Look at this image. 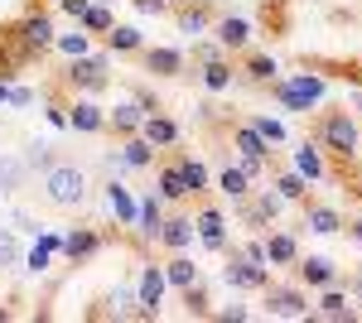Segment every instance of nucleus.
Wrapping results in <instances>:
<instances>
[{
  "label": "nucleus",
  "instance_id": "nucleus-46",
  "mask_svg": "<svg viewBox=\"0 0 362 323\" xmlns=\"http://www.w3.org/2000/svg\"><path fill=\"white\" fill-rule=\"evenodd\" d=\"M353 237H358V242H362V222H353Z\"/></svg>",
  "mask_w": 362,
  "mask_h": 323
},
{
  "label": "nucleus",
  "instance_id": "nucleus-36",
  "mask_svg": "<svg viewBox=\"0 0 362 323\" xmlns=\"http://www.w3.org/2000/svg\"><path fill=\"white\" fill-rule=\"evenodd\" d=\"M295 164H300V174H309V179H319V174H324V164H319V155H314L309 145L295 155Z\"/></svg>",
  "mask_w": 362,
  "mask_h": 323
},
{
  "label": "nucleus",
  "instance_id": "nucleus-18",
  "mask_svg": "<svg viewBox=\"0 0 362 323\" xmlns=\"http://www.w3.org/2000/svg\"><path fill=\"white\" fill-rule=\"evenodd\" d=\"M194 227H198V237H203V246H208V251H223V246H227V237H223V217H218V213H203Z\"/></svg>",
  "mask_w": 362,
  "mask_h": 323
},
{
  "label": "nucleus",
  "instance_id": "nucleus-16",
  "mask_svg": "<svg viewBox=\"0 0 362 323\" xmlns=\"http://www.w3.org/2000/svg\"><path fill=\"white\" fill-rule=\"evenodd\" d=\"M107 121H112L121 135H136V131H140V121H145V107H140V102H121V107H116Z\"/></svg>",
  "mask_w": 362,
  "mask_h": 323
},
{
  "label": "nucleus",
  "instance_id": "nucleus-12",
  "mask_svg": "<svg viewBox=\"0 0 362 323\" xmlns=\"http://www.w3.org/2000/svg\"><path fill=\"white\" fill-rule=\"evenodd\" d=\"M266 261H271V266H290V261H300L295 237H290V232H276V237L266 242Z\"/></svg>",
  "mask_w": 362,
  "mask_h": 323
},
{
  "label": "nucleus",
  "instance_id": "nucleus-32",
  "mask_svg": "<svg viewBox=\"0 0 362 323\" xmlns=\"http://www.w3.org/2000/svg\"><path fill=\"white\" fill-rule=\"evenodd\" d=\"M324 314H329V319H353V309H348V299L338 295V290H329V295H324Z\"/></svg>",
  "mask_w": 362,
  "mask_h": 323
},
{
  "label": "nucleus",
  "instance_id": "nucleus-39",
  "mask_svg": "<svg viewBox=\"0 0 362 323\" xmlns=\"http://www.w3.org/2000/svg\"><path fill=\"white\" fill-rule=\"evenodd\" d=\"M276 189H280V198H305V179L300 174H285Z\"/></svg>",
  "mask_w": 362,
  "mask_h": 323
},
{
  "label": "nucleus",
  "instance_id": "nucleus-26",
  "mask_svg": "<svg viewBox=\"0 0 362 323\" xmlns=\"http://www.w3.org/2000/svg\"><path fill=\"white\" fill-rule=\"evenodd\" d=\"M15 266H25V251H20V242H15V232L0 227V270H15Z\"/></svg>",
  "mask_w": 362,
  "mask_h": 323
},
{
  "label": "nucleus",
  "instance_id": "nucleus-30",
  "mask_svg": "<svg viewBox=\"0 0 362 323\" xmlns=\"http://www.w3.org/2000/svg\"><path fill=\"white\" fill-rule=\"evenodd\" d=\"M218 184H223L227 198H247V174H242V169H223V179H218Z\"/></svg>",
  "mask_w": 362,
  "mask_h": 323
},
{
  "label": "nucleus",
  "instance_id": "nucleus-44",
  "mask_svg": "<svg viewBox=\"0 0 362 323\" xmlns=\"http://www.w3.org/2000/svg\"><path fill=\"white\" fill-rule=\"evenodd\" d=\"M87 5H92V0H63V10H68V15H78V20H83Z\"/></svg>",
  "mask_w": 362,
  "mask_h": 323
},
{
  "label": "nucleus",
  "instance_id": "nucleus-48",
  "mask_svg": "<svg viewBox=\"0 0 362 323\" xmlns=\"http://www.w3.org/2000/svg\"><path fill=\"white\" fill-rule=\"evenodd\" d=\"M358 295H362V275H358Z\"/></svg>",
  "mask_w": 362,
  "mask_h": 323
},
{
  "label": "nucleus",
  "instance_id": "nucleus-22",
  "mask_svg": "<svg viewBox=\"0 0 362 323\" xmlns=\"http://www.w3.org/2000/svg\"><path fill=\"white\" fill-rule=\"evenodd\" d=\"M305 227H309V232H324V237H329V232H338L343 222H338L334 208H319V203H314V208L305 213Z\"/></svg>",
  "mask_w": 362,
  "mask_h": 323
},
{
  "label": "nucleus",
  "instance_id": "nucleus-1",
  "mask_svg": "<svg viewBox=\"0 0 362 323\" xmlns=\"http://www.w3.org/2000/svg\"><path fill=\"white\" fill-rule=\"evenodd\" d=\"M44 198H49L54 208H78L87 198V174L78 164H54V169L44 174Z\"/></svg>",
  "mask_w": 362,
  "mask_h": 323
},
{
  "label": "nucleus",
  "instance_id": "nucleus-10",
  "mask_svg": "<svg viewBox=\"0 0 362 323\" xmlns=\"http://www.w3.org/2000/svg\"><path fill=\"white\" fill-rule=\"evenodd\" d=\"M68 126L73 131H102L107 126V116H102V107H92V102H78V107H68Z\"/></svg>",
  "mask_w": 362,
  "mask_h": 323
},
{
  "label": "nucleus",
  "instance_id": "nucleus-29",
  "mask_svg": "<svg viewBox=\"0 0 362 323\" xmlns=\"http://www.w3.org/2000/svg\"><path fill=\"white\" fill-rule=\"evenodd\" d=\"M83 25H87V29H102V34H107L116 20H112V10H107V5H87V10H83Z\"/></svg>",
  "mask_w": 362,
  "mask_h": 323
},
{
  "label": "nucleus",
  "instance_id": "nucleus-3",
  "mask_svg": "<svg viewBox=\"0 0 362 323\" xmlns=\"http://www.w3.org/2000/svg\"><path fill=\"white\" fill-rule=\"evenodd\" d=\"M276 97L285 102L290 111H309L319 97H324V82L319 78H309V73H300V78H290V82H280L276 87Z\"/></svg>",
  "mask_w": 362,
  "mask_h": 323
},
{
  "label": "nucleus",
  "instance_id": "nucleus-5",
  "mask_svg": "<svg viewBox=\"0 0 362 323\" xmlns=\"http://www.w3.org/2000/svg\"><path fill=\"white\" fill-rule=\"evenodd\" d=\"M227 285H237V290H266V266L261 261H247V256H232Z\"/></svg>",
  "mask_w": 362,
  "mask_h": 323
},
{
  "label": "nucleus",
  "instance_id": "nucleus-27",
  "mask_svg": "<svg viewBox=\"0 0 362 323\" xmlns=\"http://www.w3.org/2000/svg\"><path fill=\"white\" fill-rule=\"evenodd\" d=\"M203 87H208V92H227V87H232V68H227L223 58L203 68Z\"/></svg>",
  "mask_w": 362,
  "mask_h": 323
},
{
  "label": "nucleus",
  "instance_id": "nucleus-21",
  "mask_svg": "<svg viewBox=\"0 0 362 323\" xmlns=\"http://www.w3.org/2000/svg\"><path fill=\"white\" fill-rule=\"evenodd\" d=\"M136 217H140V237H155V242H160V227H165V217H160V203H155V198H145Z\"/></svg>",
  "mask_w": 362,
  "mask_h": 323
},
{
  "label": "nucleus",
  "instance_id": "nucleus-23",
  "mask_svg": "<svg viewBox=\"0 0 362 323\" xmlns=\"http://www.w3.org/2000/svg\"><path fill=\"white\" fill-rule=\"evenodd\" d=\"M107 203H112V213L121 217V222H136V213H140V208L131 203V193L121 189V184H107Z\"/></svg>",
  "mask_w": 362,
  "mask_h": 323
},
{
  "label": "nucleus",
  "instance_id": "nucleus-37",
  "mask_svg": "<svg viewBox=\"0 0 362 323\" xmlns=\"http://www.w3.org/2000/svg\"><path fill=\"white\" fill-rule=\"evenodd\" d=\"M247 73H251L256 82H271V78H276V58H261V54H256V58H251V68H247Z\"/></svg>",
  "mask_w": 362,
  "mask_h": 323
},
{
  "label": "nucleus",
  "instance_id": "nucleus-7",
  "mask_svg": "<svg viewBox=\"0 0 362 323\" xmlns=\"http://www.w3.org/2000/svg\"><path fill=\"white\" fill-rule=\"evenodd\" d=\"M266 309L280 314V319H305V314H309V299L295 295V290H266Z\"/></svg>",
  "mask_w": 362,
  "mask_h": 323
},
{
  "label": "nucleus",
  "instance_id": "nucleus-40",
  "mask_svg": "<svg viewBox=\"0 0 362 323\" xmlns=\"http://www.w3.org/2000/svg\"><path fill=\"white\" fill-rule=\"evenodd\" d=\"M256 131H261V140H266V145H276V140H285V126H280V121H266V116L256 121Z\"/></svg>",
  "mask_w": 362,
  "mask_h": 323
},
{
  "label": "nucleus",
  "instance_id": "nucleus-34",
  "mask_svg": "<svg viewBox=\"0 0 362 323\" xmlns=\"http://www.w3.org/2000/svg\"><path fill=\"white\" fill-rule=\"evenodd\" d=\"M179 164H184V179H189V193H198L203 184H208V169H203L198 160H179Z\"/></svg>",
  "mask_w": 362,
  "mask_h": 323
},
{
  "label": "nucleus",
  "instance_id": "nucleus-45",
  "mask_svg": "<svg viewBox=\"0 0 362 323\" xmlns=\"http://www.w3.org/2000/svg\"><path fill=\"white\" fill-rule=\"evenodd\" d=\"M140 10H145V15H160V10H165V0H136Z\"/></svg>",
  "mask_w": 362,
  "mask_h": 323
},
{
  "label": "nucleus",
  "instance_id": "nucleus-35",
  "mask_svg": "<svg viewBox=\"0 0 362 323\" xmlns=\"http://www.w3.org/2000/svg\"><path fill=\"white\" fill-rule=\"evenodd\" d=\"M29 169H54V145H29Z\"/></svg>",
  "mask_w": 362,
  "mask_h": 323
},
{
  "label": "nucleus",
  "instance_id": "nucleus-33",
  "mask_svg": "<svg viewBox=\"0 0 362 323\" xmlns=\"http://www.w3.org/2000/svg\"><path fill=\"white\" fill-rule=\"evenodd\" d=\"M179 29H184V34H203V29H208V15H203V10H179Z\"/></svg>",
  "mask_w": 362,
  "mask_h": 323
},
{
  "label": "nucleus",
  "instance_id": "nucleus-4",
  "mask_svg": "<svg viewBox=\"0 0 362 323\" xmlns=\"http://www.w3.org/2000/svg\"><path fill=\"white\" fill-rule=\"evenodd\" d=\"M15 34H20V49L25 54H39V49H49L54 44V25H49V15H25L20 25H15Z\"/></svg>",
  "mask_w": 362,
  "mask_h": 323
},
{
  "label": "nucleus",
  "instance_id": "nucleus-6",
  "mask_svg": "<svg viewBox=\"0 0 362 323\" xmlns=\"http://www.w3.org/2000/svg\"><path fill=\"white\" fill-rule=\"evenodd\" d=\"M68 78L73 82H83L87 92H102L107 87V58H73V68H68Z\"/></svg>",
  "mask_w": 362,
  "mask_h": 323
},
{
  "label": "nucleus",
  "instance_id": "nucleus-17",
  "mask_svg": "<svg viewBox=\"0 0 362 323\" xmlns=\"http://www.w3.org/2000/svg\"><path fill=\"white\" fill-rule=\"evenodd\" d=\"M232 140H237V150H242L247 160H266V150H271V145L261 140V131H256V126H237V131H232Z\"/></svg>",
  "mask_w": 362,
  "mask_h": 323
},
{
  "label": "nucleus",
  "instance_id": "nucleus-13",
  "mask_svg": "<svg viewBox=\"0 0 362 323\" xmlns=\"http://www.w3.org/2000/svg\"><path fill=\"white\" fill-rule=\"evenodd\" d=\"M145 68L160 73V78H174V73L184 68V54H179V49H150V54H145Z\"/></svg>",
  "mask_w": 362,
  "mask_h": 323
},
{
  "label": "nucleus",
  "instance_id": "nucleus-9",
  "mask_svg": "<svg viewBox=\"0 0 362 323\" xmlns=\"http://www.w3.org/2000/svg\"><path fill=\"white\" fill-rule=\"evenodd\" d=\"M29 179V164L15 155H0V193H20Z\"/></svg>",
  "mask_w": 362,
  "mask_h": 323
},
{
  "label": "nucleus",
  "instance_id": "nucleus-15",
  "mask_svg": "<svg viewBox=\"0 0 362 323\" xmlns=\"http://www.w3.org/2000/svg\"><path fill=\"white\" fill-rule=\"evenodd\" d=\"M160 242H165L169 251H184V246L194 242V222H189V217H174V222H165V227H160Z\"/></svg>",
  "mask_w": 362,
  "mask_h": 323
},
{
  "label": "nucleus",
  "instance_id": "nucleus-31",
  "mask_svg": "<svg viewBox=\"0 0 362 323\" xmlns=\"http://www.w3.org/2000/svg\"><path fill=\"white\" fill-rule=\"evenodd\" d=\"M121 155H126V164L145 169V164H150V140H126V150H121Z\"/></svg>",
  "mask_w": 362,
  "mask_h": 323
},
{
  "label": "nucleus",
  "instance_id": "nucleus-8",
  "mask_svg": "<svg viewBox=\"0 0 362 323\" xmlns=\"http://www.w3.org/2000/svg\"><path fill=\"white\" fill-rule=\"evenodd\" d=\"M160 295H165V270L145 266V270H140V290H136V304H140V309H150V314H160Z\"/></svg>",
  "mask_w": 362,
  "mask_h": 323
},
{
  "label": "nucleus",
  "instance_id": "nucleus-42",
  "mask_svg": "<svg viewBox=\"0 0 362 323\" xmlns=\"http://www.w3.org/2000/svg\"><path fill=\"white\" fill-rule=\"evenodd\" d=\"M184 299H189V314H203V309H208V299H203V290H198V285H189V290H184Z\"/></svg>",
  "mask_w": 362,
  "mask_h": 323
},
{
  "label": "nucleus",
  "instance_id": "nucleus-25",
  "mask_svg": "<svg viewBox=\"0 0 362 323\" xmlns=\"http://www.w3.org/2000/svg\"><path fill=\"white\" fill-rule=\"evenodd\" d=\"M97 246H102V237H97V232H73V237L63 242V251H68L73 261H83V256H92V251H97Z\"/></svg>",
  "mask_w": 362,
  "mask_h": 323
},
{
  "label": "nucleus",
  "instance_id": "nucleus-24",
  "mask_svg": "<svg viewBox=\"0 0 362 323\" xmlns=\"http://www.w3.org/2000/svg\"><path fill=\"white\" fill-rule=\"evenodd\" d=\"M300 275H305L309 285H334V266H329L324 256H309V261H300Z\"/></svg>",
  "mask_w": 362,
  "mask_h": 323
},
{
  "label": "nucleus",
  "instance_id": "nucleus-2",
  "mask_svg": "<svg viewBox=\"0 0 362 323\" xmlns=\"http://www.w3.org/2000/svg\"><path fill=\"white\" fill-rule=\"evenodd\" d=\"M319 140H324V150L353 160V155H358V121H353L348 111H329V116L319 121Z\"/></svg>",
  "mask_w": 362,
  "mask_h": 323
},
{
  "label": "nucleus",
  "instance_id": "nucleus-47",
  "mask_svg": "<svg viewBox=\"0 0 362 323\" xmlns=\"http://www.w3.org/2000/svg\"><path fill=\"white\" fill-rule=\"evenodd\" d=\"M0 319H10V309H5V304H0Z\"/></svg>",
  "mask_w": 362,
  "mask_h": 323
},
{
  "label": "nucleus",
  "instance_id": "nucleus-38",
  "mask_svg": "<svg viewBox=\"0 0 362 323\" xmlns=\"http://www.w3.org/2000/svg\"><path fill=\"white\" fill-rule=\"evenodd\" d=\"M58 49H63L68 58H83L87 54V39H83V34H63V39H58Z\"/></svg>",
  "mask_w": 362,
  "mask_h": 323
},
{
  "label": "nucleus",
  "instance_id": "nucleus-20",
  "mask_svg": "<svg viewBox=\"0 0 362 323\" xmlns=\"http://www.w3.org/2000/svg\"><path fill=\"white\" fill-rule=\"evenodd\" d=\"M165 280L174 285V290H189V285H198V266L184 261V256H174V261L165 266Z\"/></svg>",
  "mask_w": 362,
  "mask_h": 323
},
{
  "label": "nucleus",
  "instance_id": "nucleus-14",
  "mask_svg": "<svg viewBox=\"0 0 362 323\" xmlns=\"http://www.w3.org/2000/svg\"><path fill=\"white\" fill-rule=\"evenodd\" d=\"M247 39H251L247 20H232V15L218 20V44H223V49H247Z\"/></svg>",
  "mask_w": 362,
  "mask_h": 323
},
{
  "label": "nucleus",
  "instance_id": "nucleus-11",
  "mask_svg": "<svg viewBox=\"0 0 362 323\" xmlns=\"http://www.w3.org/2000/svg\"><path fill=\"white\" fill-rule=\"evenodd\" d=\"M140 135H145L150 145H174V140H179V126H174L169 116H145V121H140Z\"/></svg>",
  "mask_w": 362,
  "mask_h": 323
},
{
  "label": "nucleus",
  "instance_id": "nucleus-43",
  "mask_svg": "<svg viewBox=\"0 0 362 323\" xmlns=\"http://www.w3.org/2000/svg\"><path fill=\"white\" fill-rule=\"evenodd\" d=\"M131 304H136V295H131V290H116V295H112V309H116V314H131Z\"/></svg>",
  "mask_w": 362,
  "mask_h": 323
},
{
  "label": "nucleus",
  "instance_id": "nucleus-19",
  "mask_svg": "<svg viewBox=\"0 0 362 323\" xmlns=\"http://www.w3.org/2000/svg\"><path fill=\"white\" fill-rule=\"evenodd\" d=\"M160 193H165V198H189L184 164H165V169H160Z\"/></svg>",
  "mask_w": 362,
  "mask_h": 323
},
{
  "label": "nucleus",
  "instance_id": "nucleus-28",
  "mask_svg": "<svg viewBox=\"0 0 362 323\" xmlns=\"http://www.w3.org/2000/svg\"><path fill=\"white\" fill-rule=\"evenodd\" d=\"M107 39H112L116 54H131V49H140V29H131V25H112V29H107Z\"/></svg>",
  "mask_w": 362,
  "mask_h": 323
},
{
  "label": "nucleus",
  "instance_id": "nucleus-49",
  "mask_svg": "<svg viewBox=\"0 0 362 323\" xmlns=\"http://www.w3.org/2000/svg\"><path fill=\"white\" fill-rule=\"evenodd\" d=\"M358 82H362V68H358Z\"/></svg>",
  "mask_w": 362,
  "mask_h": 323
},
{
  "label": "nucleus",
  "instance_id": "nucleus-41",
  "mask_svg": "<svg viewBox=\"0 0 362 323\" xmlns=\"http://www.w3.org/2000/svg\"><path fill=\"white\" fill-rule=\"evenodd\" d=\"M49 251H54L49 242H39V246H34V251H29V270H44V266H49Z\"/></svg>",
  "mask_w": 362,
  "mask_h": 323
}]
</instances>
